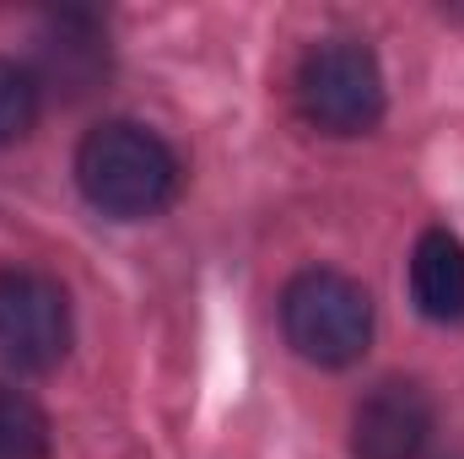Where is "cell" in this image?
Here are the masks:
<instances>
[{"label":"cell","mask_w":464,"mask_h":459,"mask_svg":"<svg viewBox=\"0 0 464 459\" xmlns=\"http://www.w3.org/2000/svg\"><path fill=\"white\" fill-rule=\"evenodd\" d=\"M297 109L308 124L330 130V135H362L383 114V71L372 60V49L330 38L314 44L297 65Z\"/></svg>","instance_id":"3"},{"label":"cell","mask_w":464,"mask_h":459,"mask_svg":"<svg viewBox=\"0 0 464 459\" xmlns=\"http://www.w3.org/2000/svg\"><path fill=\"white\" fill-rule=\"evenodd\" d=\"M76 184H82V195L103 217L140 222V217H157L179 195V157L146 124L114 119V124H98L82 141V151H76Z\"/></svg>","instance_id":"1"},{"label":"cell","mask_w":464,"mask_h":459,"mask_svg":"<svg viewBox=\"0 0 464 459\" xmlns=\"http://www.w3.org/2000/svg\"><path fill=\"white\" fill-rule=\"evenodd\" d=\"M281 325L297 356L319 367H346L372 341V298L341 270H303L281 292Z\"/></svg>","instance_id":"2"},{"label":"cell","mask_w":464,"mask_h":459,"mask_svg":"<svg viewBox=\"0 0 464 459\" xmlns=\"http://www.w3.org/2000/svg\"><path fill=\"white\" fill-rule=\"evenodd\" d=\"M411 298L438 325L464 319V243L449 228L421 232V243L411 254Z\"/></svg>","instance_id":"6"},{"label":"cell","mask_w":464,"mask_h":459,"mask_svg":"<svg viewBox=\"0 0 464 459\" xmlns=\"http://www.w3.org/2000/svg\"><path fill=\"white\" fill-rule=\"evenodd\" d=\"M0 459H49V416L0 384Z\"/></svg>","instance_id":"8"},{"label":"cell","mask_w":464,"mask_h":459,"mask_svg":"<svg viewBox=\"0 0 464 459\" xmlns=\"http://www.w3.org/2000/svg\"><path fill=\"white\" fill-rule=\"evenodd\" d=\"M71 351V298L54 276L5 265L0 270V362L16 373H49Z\"/></svg>","instance_id":"4"},{"label":"cell","mask_w":464,"mask_h":459,"mask_svg":"<svg viewBox=\"0 0 464 459\" xmlns=\"http://www.w3.org/2000/svg\"><path fill=\"white\" fill-rule=\"evenodd\" d=\"M432 438V400L411 378H389L351 411L356 459H416Z\"/></svg>","instance_id":"5"},{"label":"cell","mask_w":464,"mask_h":459,"mask_svg":"<svg viewBox=\"0 0 464 459\" xmlns=\"http://www.w3.org/2000/svg\"><path fill=\"white\" fill-rule=\"evenodd\" d=\"M33 119H38V82L16 60H0V146L22 141Z\"/></svg>","instance_id":"9"},{"label":"cell","mask_w":464,"mask_h":459,"mask_svg":"<svg viewBox=\"0 0 464 459\" xmlns=\"http://www.w3.org/2000/svg\"><path fill=\"white\" fill-rule=\"evenodd\" d=\"M103 65H109V49L98 44L92 22H82V16H65L60 33L44 44V71H49V82H60L65 93H87Z\"/></svg>","instance_id":"7"}]
</instances>
